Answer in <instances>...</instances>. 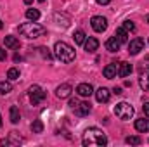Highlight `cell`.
Returning a JSON list of instances; mask_svg holds the SVG:
<instances>
[{
	"label": "cell",
	"instance_id": "cell-1",
	"mask_svg": "<svg viewBox=\"0 0 149 147\" xmlns=\"http://www.w3.org/2000/svg\"><path fill=\"white\" fill-rule=\"evenodd\" d=\"M81 142H83L85 147H104L108 144V137H106V133L102 130L92 126V128H87L85 130Z\"/></svg>",
	"mask_w": 149,
	"mask_h": 147
},
{
	"label": "cell",
	"instance_id": "cell-2",
	"mask_svg": "<svg viewBox=\"0 0 149 147\" xmlns=\"http://www.w3.org/2000/svg\"><path fill=\"white\" fill-rule=\"evenodd\" d=\"M54 55L61 61V62H73L74 57H76V54H74V49L70 45V43H66V42H57L56 45H54Z\"/></svg>",
	"mask_w": 149,
	"mask_h": 147
},
{
	"label": "cell",
	"instance_id": "cell-3",
	"mask_svg": "<svg viewBox=\"0 0 149 147\" xmlns=\"http://www.w3.org/2000/svg\"><path fill=\"white\" fill-rule=\"evenodd\" d=\"M19 33H21L23 37L30 38V40H35V38L43 37V35L47 33V30H45L42 24H38V23H35V21H31V23H24V24H21V26H19Z\"/></svg>",
	"mask_w": 149,
	"mask_h": 147
},
{
	"label": "cell",
	"instance_id": "cell-4",
	"mask_svg": "<svg viewBox=\"0 0 149 147\" xmlns=\"http://www.w3.org/2000/svg\"><path fill=\"white\" fill-rule=\"evenodd\" d=\"M134 107L128 104V102H118L116 106H114V114H116V118H120V119H123V121H127V119H130L132 116H134Z\"/></svg>",
	"mask_w": 149,
	"mask_h": 147
},
{
	"label": "cell",
	"instance_id": "cell-5",
	"mask_svg": "<svg viewBox=\"0 0 149 147\" xmlns=\"http://www.w3.org/2000/svg\"><path fill=\"white\" fill-rule=\"evenodd\" d=\"M28 94H30V102H31L33 106L40 104V102L45 99V92H43L42 87H38V85H31L30 90H28Z\"/></svg>",
	"mask_w": 149,
	"mask_h": 147
},
{
	"label": "cell",
	"instance_id": "cell-6",
	"mask_svg": "<svg viewBox=\"0 0 149 147\" xmlns=\"http://www.w3.org/2000/svg\"><path fill=\"white\" fill-rule=\"evenodd\" d=\"M90 24H92V30L97 31V33H102L108 30V19L102 17V16H94L90 19Z\"/></svg>",
	"mask_w": 149,
	"mask_h": 147
},
{
	"label": "cell",
	"instance_id": "cell-7",
	"mask_svg": "<svg viewBox=\"0 0 149 147\" xmlns=\"http://www.w3.org/2000/svg\"><path fill=\"white\" fill-rule=\"evenodd\" d=\"M141 50H144V40L142 38H134L128 43V54L130 55H137Z\"/></svg>",
	"mask_w": 149,
	"mask_h": 147
},
{
	"label": "cell",
	"instance_id": "cell-8",
	"mask_svg": "<svg viewBox=\"0 0 149 147\" xmlns=\"http://www.w3.org/2000/svg\"><path fill=\"white\" fill-rule=\"evenodd\" d=\"M71 92H73V88H71L70 83H63V85H59V87L56 88V95H57L59 99H68V97L71 95Z\"/></svg>",
	"mask_w": 149,
	"mask_h": 147
},
{
	"label": "cell",
	"instance_id": "cell-9",
	"mask_svg": "<svg viewBox=\"0 0 149 147\" xmlns=\"http://www.w3.org/2000/svg\"><path fill=\"white\" fill-rule=\"evenodd\" d=\"M76 94H78L80 97H90V95L94 94V87H92L90 83H80V85L76 87Z\"/></svg>",
	"mask_w": 149,
	"mask_h": 147
},
{
	"label": "cell",
	"instance_id": "cell-10",
	"mask_svg": "<svg viewBox=\"0 0 149 147\" xmlns=\"http://www.w3.org/2000/svg\"><path fill=\"white\" fill-rule=\"evenodd\" d=\"M83 47H85L87 52H95V50L99 49V40H97L95 37H87L85 43H83Z\"/></svg>",
	"mask_w": 149,
	"mask_h": 147
},
{
	"label": "cell",
	"instance_id": "cell-11",
	"mask_svg": "<svg viewBox=\"0 0 149 147\" xmlns=\"http://www.w3.org/2000/svg\"><path fill=\"white\" fill-rule=\"evenodd\" d=\"M95 99H97V102H108V101L111 99V92H109L106 87H101V88L95 92Z\"/></svg>",
	"mask_w": 149,
	"mask_h": 147
},
{
	"label": "cell",
	"instance_id": "cell-12",
	"mask_svg": "<svg viewBox=\"0 0 149 147\" xmlns=\"http://www.w3.org/2000/svg\"><path fill=\"white\" fill-rule=\"evenodd\" d=\"M132 73V64L130 62H120V66H118V76L120 78H127L128 74Z\"/></svg>",
	"mask_w": 149,
	"mask_h": 147
},
{
	"label": "cell",
	"instance_id": "cell-13",
	"mask_svg": "<svg viewBox=\"0 0 149 147\" xmlns=\"http://www.w3.org/2000/svg\"><path fill=\"white\" fill-rule=\"evenodd\" d=\"M120 47H121V42H120L116 37L108 38V42H106V49H108L109 52H118Z\"/></svg>",
	"mask_w": 149,
	"mask_h": 147
},
{
	"label": "cell",
	"instance_id": "cell-14",
	"mask_svg": "<svg viewBox=\"0 0 149 147\" xmlns=\"http://www.w3.org/2000/svg\"><path fill=\"white\" fill-rule=\"evenodd\" d=\"M21 142H23V139L17 135V132H10V133H9V139H7V140L3 139L0 144H2V146H7V144H21Z\"/></svg>",
	"mask_w": 149,
	"mask_h": 147
},
{
	"label": "cell",
	"instance_id": "cell-15",
	"mask_svg": "<svg viewBox=\"0 0 149 147\" xmlns=\"http://www.w3.org/2000/svg\"><path fill=\"white\" fill-rule=\"evenodd\" d=\"M90 109H92V107H90L88 102H80V104L74 107V112H76L78 116H87V114L90 112Z\"/></svg>",
	"mask_w": 149,
	"mask_h": 147
},
{
	"label": "cell",
	"instance_id": "cell-16",
	"mask_svg": "<svg viewBox=\"0 0 149 147\" xmlns=\"http://www.w3.org/2000/svg\"><path fill=\"white\" fill-rule=\"evenodd\" d=\"M116 73H118V66H116V64H108V66L102 69V74H104V78H108V80L114 78V76H116Z\"/></svg>",
	"mask_w": 149,
	"mask_h": 147
},
{
	"label": "cell",
	"instance_id": "cell-17",
	"mask_svg": "<svg viewBox=\"0 0 149 147\" xmlns=\"http://www.w3.org/2000/svg\"><path fill=\"white\" fill-rule=\"evenodd\" d=\"M135 130L141 132V133H146L149 132V119H135Z\"/></svg>",
	"mask_w": 149,
	"mask_h": 147
},
{
	"label": "cell",
	"instance_id": "cell-18",
	"mask_svg": "<svg viewBox=\"0 0 149 147\" xmlns=\"http://www.w3.org/2000/svg\"><path fill=\"white\" fill-rule=\"evenodd\" d=\"M54 19H56V23H57L59 26H63V28H68V26H70V19H68L64 14L56 12V14H54Z\"/></svg>",
	"mask_w": 149,
	"mask_h": 147
},
{
	"label": "cell",
	"instance_id": "cell-19",
	"mask_svg": "<svg viewBox=\"0 0 149 147\" xmlns=\"http://www.w3.org/2000/svg\"><path fill=\"white\" fill-rule=\"evenodd\" d=\"M3 43H5V47L7 49H19V40L16 37H5L3 38Z\"/></svg>",
	"mask_w": 149,
	"mask_h": 147
},
{
	"label": "cell",
	"instance_id": "cell-20",
	"mask_svg": "<svg viewBox=\"0 0 149 147\" xmlns=\"http://www.w3.org/2000/svg\"><path fill=\"white\" fill-rule=\"evenodd\" d=\"M139 85H141V88H142L144 92H146V90H149V69H148V71H144V73L141 74Z\"/></svg>",
	"mask_w": 149,
	"mask_h": 147
},
{
	"label": "cell",
	"instance_id": "cell-21",
	"mask_svg": "<svg viewBox=\"0 0 149 147\" xmlns=\"http://www.w3.org/2000/svg\"><path fill=\"white\" fill-rule=\"evenodd\" d=\"M114 37L118 38V40H120L121 43H125V42H128V31H127V30H125V28L121 26V28H118V30H116Z\"/></svg>",
	"mask_w": 149,
	"mask_h": 147
},
{
	"label": "cell",
	"instance_id": "cell-22",
	"mask_svg": "<svg viewBox=\"0 0 149 147\" xmlns=\"http://www.w3.org/2000/svg\"><path fill=\"white\" fill-rule=\"evenodd\" d=\"M74 43H78V45H83L85 43V40H87V35H85V31H81V30H76L74 31Z\"/></svg>",
	"mask_w": 149,
	"mask_h": 147
},
{
	"label": "cell",
	"instance_id": "cell-23",
	"mask_svg": "<svg viewBox=\"0 0 149 147\" xmlns=\"http://www.w3.org/2000/svg\"><path fill=\"white\" fill-rule=\"evenodd\" d=\"M9 116H10V121L16 125V123H19V119H21V114H19V109L16 107V106H12L10 111H9Z\"/></svg>",
	"mask_w": 149,
	"mask_h": 147
},
{
	"label": "cell",
	"instance_id": "cell-24",
	"mask_svg": "<svg viewBox=\"0 0 149 147\" xmlns=\"http://www.w3.org/2000/svg\"><path fill=\"white\" fill-rule=\"evenodd\" d=\"M12 92V83L10 81H0V95Z\"/></svg>",
	"mask_w": 149,
	"mask_h": 147
},
{
	"label": "cell",
	"instance_id": "cell-25",
	"mask_svg": "<svg viewBox=\"0 0 149 147\" xmlns=\"http://www.w3.org/2000/svg\"><path fill=\"white\" fill-rule=\"evenodd\" d=\"M26 17H28L30 21H38V19H40L38 9H28V10H26Z\"/></svg>",
	"mask_w": 149,
	"mask_h": 147
},
{
	"label": "cell",
	"instance_id": "cell-26",
	"mask_svg": "<svg viewBox=\"0 0 149 147\" xmlns=\"http://www.w3.org/2000/svg\"><path fill=\"white\" fill-rule=\"evenodd\" d=\"M30 128H31V132H33V133H42V132H43V123H42L40 119H35V121L31 123V126H30Z\"/></svg>",
	"mask_w": 149,
	"mask_h": 147
},
{
	"label": "cell",
	"instance_id": "cell-27",
	"mask_svg": "<svg viewBox=\"0 0 149 147\" xmlns=\"http://www.w3.org/2000/svg\"><path fill=\"white\" fill-rule=\"evenodd\" d=\"M21 76V73H19V69L17 68H10L9 71H7V78L10 80V81H14V80H17Z\"/></svg>",
	"mask_w": 149,
	"mask_h": 147
},
{
	"label": "cell",
	"instance_id": "cell-28",
	"mask_svg": "<svg viewBox=\"0 0 149 147\" xmlns=\"http://www.w3.org/2000/svg\"><path fill=\"white\" fill-rule=\"evenodd\" d=\"M125 142H127V144H130V146H139L142 140H141V137H137V135H130V137H127V139H125Z\"/></svg>",
	"mask_w": 149,
	"mask_h": 147
},
{
	"label": "cell",
	"instance_id": "cell-29",
	"mask_svg": "<svg viewBox=\"0 0 149 147\" xmlns=\"http://www.w3.org/2000/svg\"><path fill=\"white\" fill-rule=\"evenodd\" d=\"M123 28H125L127 31H134V30H135V24H134V21H130V19H127V21L123 23Z\"/></svg>",
	"mask_w": 149,
	"mask_h": 147
},
{
	"label": "cell",
	"instance_id": "cell-30",
	"mask_svg": "<svg viewBox=\"0 0 149 147\" xmlns=\"http://www.w3.org/2000/svg\"><path fill=\"white\" fill-rule=\"evenodd\" d=\"M40 52H42V55H43L45 59H52V55H50V52H49V49H45V47H42V49H40Z\"/></svg>",
	"mask_w": 149,
	"mask_h": 147
},
{
	"label": "cell",
	"instance_id": "cell-31",
	"mask_svg": "<svg viewBox=\"0 0 149 147\" xmlns=\"http://www.w3.org/2000/svg\"><path fill=\"white\" fill-rule=\"evenodd\" d=\"M78 104H80V101H78V99H71V101H70V106H71L73 109L78 106Z\"/></svg>",
	"mask_w": 149,
	"mask_h": 147
},
{
	"label": "cell",
	"instance_id": "cell-32",
	"mask_svg": "<svg viewBox=\"0 0 149 147\" xmlns=\"http://www.w3.org/2000/svg\"><path fill=\"white\" fill-rule=\"evenodd\" d=\"M5 57H7V52L0 47V61H5Z\"/></svg>",
	"mask_w": 149,
	"mask_h": 147
},
{
	"label": "cell",
	"instance_id": "cell-33",
	"mask_svg": "<svg viewBox=\"0 0 149 147\" xmlns=\"http://www.w3.org/2000/svg\"><path fill=\"white\" fill-rule=\"evenodd\" d=\"M142 109H144V114H146V116L149 118V102H146V104L142 106Z\"/></svg>",
	"mask_w": 149,
	"mask_h": 147
},
{
	"label": "cell",
	"instance_id": "cell-34",
	"mask_svg": "<svg viewBox=\"0 0 149 147\" xmlns=\"http://www.w3.org/2000/svg\"><path fill=\"white\" fill-rule=\"evenodd\" d=\"M113 94H116V95H120V94H123V90H121L120 87H114V90H113Z\"/></svg>",
	"mask_w": 149,
	"mask_h": 147
},
{
	"label": "cell",
	"instance_id": "cell-35",
	"mask_svg": "<svg viewBox=\"0 0 149 147\" xmlns=\"http://www.w3.org/2000/svg\"><path fill=\"white\" fill-rule=\"evenodd\" d=\"M95 2H97L99 5H108V3H109L111 0H95Z\"/></svg>",
	"mask_w": 149,
	"mask_h": 147
},
{
	"label": "cell",
	"instance_id": "cell-36",
	"mask_svg": "<svg viewBox=\"0 0 149 147\" xmlns=\"http://www.w3.org/2000/svg\"><path fill=\"white\" fill-rule=\"evenodd\" d=\"M31 2H33V0H24V3H28V5H30Z\"/></svg>",
	"mask_w": 149,
	"mask_h": 147
},
{
	"label": "cell",
	"instance_id": "cell-37",
	"mask_svg": "<svg viewBox=\"0 0 149 147\" xmlns=\"http://www.w3.org/2000/svg\"><path fill=\"white\" fill-rule=\"evenodd\" d=\"M2 26H3V23H2V21H0V30H2Z\"/></svg>",
	"mask_w": 149,
	"mask_h": 147
},
{
	"label": "cell",
	"instance_id": "cell-38",
	"mask_svg": "<svg viewBox=\"0 0 149 147\" xmlns=\"http://www.w3.org/2000/svg\"><path fill=\"white\" fill-rule=\"evenodd\" d=\"M0 126H2V116H0Z\"/></svg>",
	"mask_w": 149,
	"mask_h": 147
},
{
	"label": "cell",
	"instance_id": "cell-39",
	"mask_svg": "<svg viewBox=\"0 0 149 147\" xmlns=\"http://www.w3.org/2000/svg\"><path fill=\"white\" fill-rule=\"evenodd\" d=\"M38 2H45V0H38Z\"/></svg>",
	"mask_w": 149,
	"mask_h": 147
},
{
	"label": "cell",
	"instance_id": "cell-40",
	"mask_svg": "<svg viewBox=\"0 0 149 147\" xmlns=\"http://www.w3.org/2000/svg\"><path fill=\"white\" fill-rule=\"evenodd\" d=\"M148 23H149V16H148Z\"/></svg>",
	"mask_w": 149,
	"mask_h": 147
}]
</instances>
